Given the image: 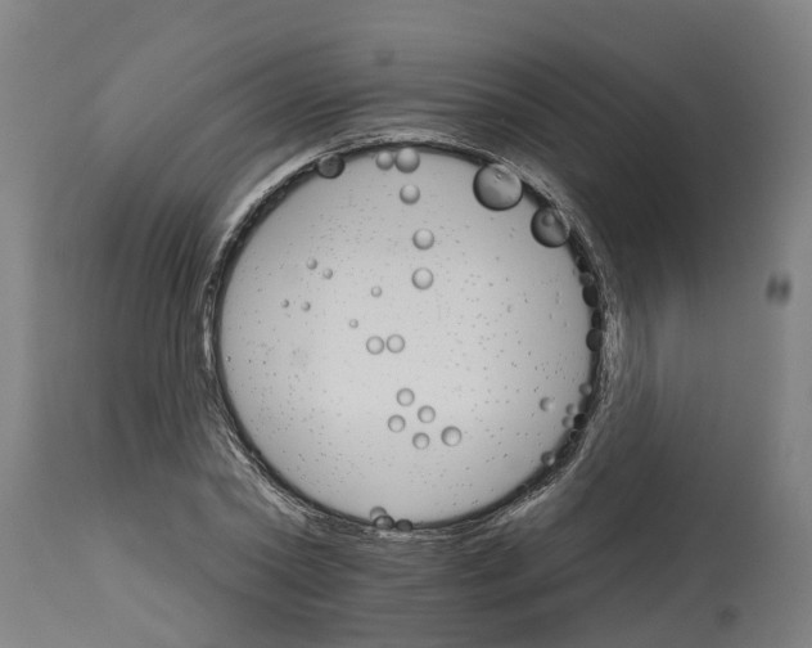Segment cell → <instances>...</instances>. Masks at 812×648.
<instances>
[{
  "label": "cell",
  "instance_id": "1",
  "mask_svg": "<svg viewBox=\"0 0 812 648\" xmlns=\"http://www.w3.org/2000/svg\"><path fill=\"white\" fill-rule=\"evenodd\" d=\"M473 192L486 209L505 211L520 204L523 195L522 180L513 170L502 164H490L478 171Z\"/></svg>",
  "mask_w": 812,
  "mask_h": 648
},
{
  "label": "cell",
  "instance_id": "2",
  "mask_svg": "<svg viewBox=\"0 0 812 648\" xmlns=\"http://www.w3.org/2000/svg\"><path fill=\"white\" fill-rule=\"evenodd\" d=\"M531 232L540 245L556 249L570 240L571 227L561 211L545 207L532 218Z\"/></svg>",
  "mask_w": 812,
  "mask_h": 648
},
{
  "label": "cell",
  "instance_id": "3",
  "mask_svg": "<svg viewBox=\"0 0 812 648\" xmlns=\"http://www.w3.org/2000/svg\"><path fill=\"white\" fill-rule=\"evenodd\" d=\"M344 166V161H342L340 157H329V159L324 160L322 164H320L319 170L324 177L336 178L342 173Z\"/></svg>",
  "mask_w": 812,
  "mask_h": 648
}]
</instances>
